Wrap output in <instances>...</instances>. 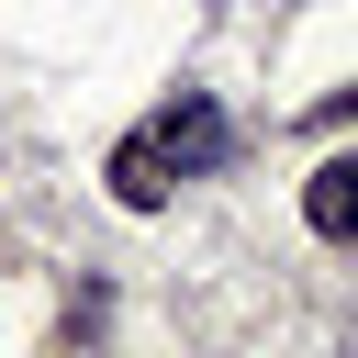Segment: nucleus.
I'll list each match as a JSON object with an SVG mask.
<instances>
[{
    "label": "nucleus",
    "mask_w": 358,
    "mask_h": 358,
    "mask_svg": "<svg viewBox=\"0 0 358 358\" xmlns=\"http://www.w3.org/2000/svg\"><path fill=\"white\" fill-rule=\"evenodd\" d=\"M145 145L168 157V179H201V168H224V145H235V134H224V112H213L201 90H179V101L145 123Z\"/></svg>",
    "instance_id": "1"
},
{
    "label": "nucleus",
    "mask_w": 358,
    "mask_h": 358,
    "mask_svg": "<svg viewBox=\"0 0 358 358\" xmlns=\"http://www.w3.org/2000/svg\"><path fill=\"white\" fill-rule=\"evenodd\" d=\"M302 224H313V235H358V157H324V168H313Z\"/></svg>",
    "instance_id": "2"
},
{
    "label": "nucleus",
    "mask_w": 358,
    "mask_h": 358,
    "mask_svg": "<svg viewBox=\"0 0 358 358\" xmlns=\"http://www.w3.org/2000/svg\"><path fill=\"white\" fill-rule=\"evenodd\" d=\"M112 201H123V213H157V201H168V157H157L145 134L112 145Z\"/></svg>",
    "instance_id": "3"
}]
</instances>
